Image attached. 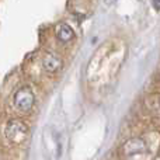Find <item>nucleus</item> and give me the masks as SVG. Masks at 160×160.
I'll return each mask as SVG.
<instances>
[{
    "instance_id": "obj_6",
    "label": "nucleus",
    "mask_w": 160,
    "mask_h": 160,
    "mask_svg": "<svg viewBox=\"0 0 160 160\" xmlns=\"http://www.w3.org/2000/svg\"><path fill=\"white\" fill-rule=\"evenodd\" d=\"M153 7L156 10H160V0H153Z\"/></svg>"
},
{
    "instance_id": "obj_4",
    "label": "nucleus",
    "mask_w": 160,
    "mask_h": 160,
    "mask_svg": "<svg viewBox=\"0 0 160 160\" xmlns=\"http://www.w3.org/2000/svg\"><path fill=\"white\" fill-rule=\"evenodd\" d=\"M62 66V59L59 58L56 53L47 52L44 55V61H42V68L47 73H55Z\"/></svg>"
},
{
    "instance_id": "obj_7",
    "label": "nucleus",
    "mask_w": 160,
    "mask_h": 160,
    "mask_svg": "<svg viewBox=\"0 0 160 160\" xmlns=\"http://www.w3.org/2000/svg\"><path fill=\"white\" fill-rule=\"evenodd\" d=\"M115 2H117V0H104V3H105V4H108V6L112 4V3H115Z\"/></svg>"
},
{
    "instance_id": "obj_2",
    "label": "nucleus",
    "mask_w": 160,
    "mask_h": 160,
    "mask_svg": "<svg viewBox=\"0 0 160 160\" xmlns=\"http://www.w3.org/2000/svg\"><path fill=\"white\" fill-rule=\"evenodd\" d=\"M34 102H35V94H34L32 88L28 87V86L18 88L13 97L14 107L20 111H24V112L30 111L34 107Z\"/></svg>"
},
{
    "instance_id": "obj_3",
    "label": "nucleus",
    "mask_w": 160,
    "mask_h": 160,
    "mask_svg": "<svg viewBox=\"0 0 160 160\" xmlns=\"http://www.w3.org/2000/svg\"><path fill=\"white\" fill-rule=\"evenodd\" d=\"M122 150H124V155L127 156L139 155V153H143L146 150V143L141 138H133L125 142V145L122 146Z\"/></svg>"
},
{
    "instance_id": "obj_5",
    "label": "nucleus",
    "mask_w": 160,
    "mask_h": 160,
    "mask_svg": "<svg viewBox=\"0 0 160 160\" xmlns=\"http://www.w3.org/2000/svg\"><path fill=\"white\" fill-rule=\"evenodd\" d=\"M56 38L61 42H69L75 38V32H73L72 27L68 24H61L56 31Z\"/></svg>"
},
{
    "instance_id": "obj_1",
    "label": "nucleus",
    "mask_w": 160,
    "mask_h": 160,
    "mask_svg": "<svg viewBox=\"0 0 160 160\" xmlns=\"http://www.w3.org/2000/svg\"><path fill=\"white\" fill-rule=\"evenodd\" d=\"M4 135L13 145H20L25 141L28 135V127L21 119H10L4 128Z\"/></svg>"
}]
</instances>
